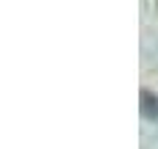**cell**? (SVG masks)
<instances>
[{"instance_id": "6da1fadb", "label": "cell", "mask_w": 158, "mask_h": 149, "mask_svg": "<svg viewBox=\"0 0 158 149\" xmlns=\"http://www.w3.org/2000/svg\"><path fill=\"white\" fill-rule=\"evenodd\" d=\"M142 113L147 119H158V94L142 91Z\"/></svg>"}]
</instances>
